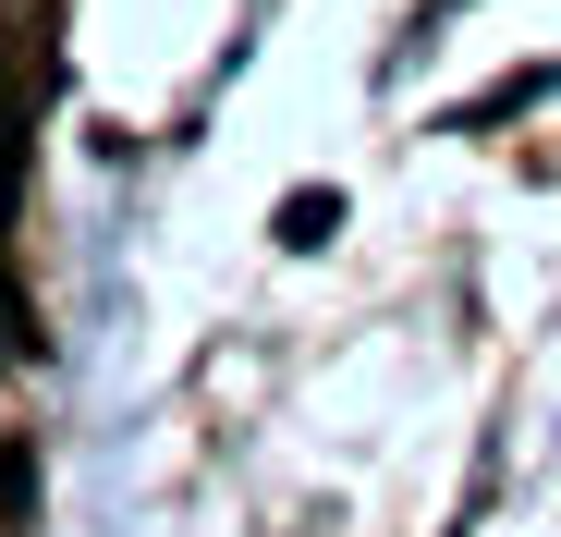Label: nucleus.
Listing matches in <instances>:
<instances>
[{"label": "nucleus", "instance_id": "nucleus-1", "mask_svg": "<svg viewBox=\"0 0 561 537\" xmlns=\"http://www.w3.org/2000/svg\"><path fill=\"white\" fill-rule=\"evenodd\" d=\"M49 99V37L37 25H0V208L25 196V123Z\"/></svg>", "mask_w": 561, "mask_h": 537}, {"label": "nucleus", "instance_id": "nucleus-2", "mask_svg": "<svg viewBox=\"0 0 561 537\" xmlns=\"http://www.w3.org/2000/svg\"><path fill=\"white\" fill-rule=\"evenodd\" d=\"M330 232H342V196H330V184L280 196V244H330Z\"/></svg>", "mask_w": 561, "mask_h": 537}, {"label": "nucleus", "instance_id": "nucleus-3", "mask_svg": "<svg viewBox=\"0 0 561 537\" xmlns=\"http://www.w3.org/2000/svg\"><path fill=\"white\" fill-rule=\"evenodd\" d=\"M0 354H37V306H25L13 282H0Z\"/></svg>", "mask_w": 561, "mask_h": 537}]
</instances>
